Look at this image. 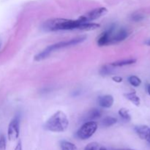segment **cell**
<instances>
[{
    "label": "cell",
    "mask_w": 150,
    "mask_h": 150,
    "mask_svg": "<svg viewBox=\"0 0 150 150\" xmlns=\"http://www.w3.org/2000/svg\"><path fill=\"white\" fill-rule=\"evenodd\" d=\"M69 120L63 111H58L54 113L44 125V128L54 133H62L67 129Z\"/></svg>",
    "instance_id": "obj_1"
},
{
    "label": "cell",
    "mask_w": 150,
    "mask_h": 150,
    "mask_svg": "<svg viewBox=\"0 0 150 150\" xmlns=\"http://www.w3.org/2000/svg\"><path fill=\"white\" fill-rule=\"evenodd\" d=\"M84 22L80 18L76 20H69L64 18L51 19L45 22V29L49 31H59V30H73L78 29L81 24Z\"/></svg>",
    "instance_id": "obj_2"
},
{
    "label": "cell",
    "mask_w": 150,
    "mask_h": 150,
    "mask_svg": "<svg viewBox=\"0 0 150 150\" xmlns=\"http://www.w3.org/2000/svg\"><path fill=\"white\" fill-rule=\"evenodd\" d=\"M85 40H86V37H80V38H74V39L69 40L62 41V42H59L57 43L53 44V45H51L47 47L45 49L41 51L40 53L37 54L35 57V60L37 62H40L41 60L45 59L51 53L54 52V51H57V50L61 49V48H66V47L77 45V44L83 42Z\"/></svg>",
    "instance_id": "obj_3"
},
{
    "label": "cell",
    "mask_w": 150,
    "mask_h": 150,
    "mask_svg": "<svg viewBox=\"0 0 150 150\" xmlns=\"http://www.w3.org/2000/svg\"><path fill=\"white\" fill-rule=\"evenodd\" d=\"M98 129V124L94 121H89L84 123L77 131V137L81 140L89 139L94 135Z\"/></svg>",
    "instance_id": "obj_4"
},
{
    "label": "cell",
    "mask_w": 150,
    "mask_h": 150,
    "mask_svg": "<svg viewBox=\"0 0 150 150\" xmlns=\"http://www.w3.org/2000/svg\"><path fill=\"white\" fill-rule=\"evenodd\" d=\"M109 35V45L117 43L125 40L128 37L129 33L125 29H116L115 26L108 28Z\"/></svg>",
    "instance_id": "obj_5"
},
{
    "label": "cell",
    "mask_w": 150,
    "mask_h": 150,
    "mask_svg": "<svg viewBox=\"0 0 150 150\" xmlns=\"http://www.w3.org/2000/svg\"><path fill=\"white\" fill-rule=\"evenodd\" d=\"M108 12L105 7H98V8L94 9V10H91L90 12L87 13L86 14L83 15L79 17V18L83 22L86 23V22H90L92 21H95L96 19L99 18L101 16L105 15Z\"/></svg>",
    "instance_id": "obj_6"
},
{
    "label": "cell",
    "mask_w": 150,
    "mask_h": 150,
    "mask_svg": "<svg viewBox=\"0 0 150 150\" xmlns=\"http://www.w3.org/2000/svg\"><path fill=\"white\" fill-rule=\"evenodd\" d=\"M20 132V120L18 117H16L10 122L7 130L8 139L11 142H15L19 136Z\"/></svg>",
    "instance_id": "obj_7"
},
{
    "label": "cell",
    "mask_w": 150,
    "mask_h": 150,
    "mask_svg": "<svg viewBox=\"0 0 150 150\" xmlns=\"http://www.w3.org/2000/svg\"><path fill=\"white\" fill-rule=\"evenodd\" d=\"M114 98L112 95H106L101 96L98 98V103L103 108H111L114 104Z\"/></svg>",
    "instance_id": "obj_8"
},
{
    "label": "cell",
    "mask_w": 150,
    "mask_h": 150,
    "mask_svg": "<svg viewBox=\"0 0 150 150\" xmlns=\"http://www.w3.org/2000/svg\"><path fill=\"white\" fill-rule=\"evenodd\" d=\"M109 35L110 32L108 29L103 32L99 36L98 40V45L99 46H104V45H109Z\"/></svg>",
    "instance_id": "obj_9"
},
{
    "label": "cell",
    "mask_w": 150,
    "mask_h": 150,
    "mask_svg": "<svg viewBox=\"0 0 150 150\" xmlns=\"http://www.w3.org/2000/svg\"><path fill=\"white\" fill-rule=\"evenodd\" d=\"M100 27V24L95 23H90V22H86L80 25L78 29L83 31H92L97 29Z\"/></svg>",
    "instance_id": "obj_10"
},
{
    "label": "cell",
    "mask_w": 150,
    "mask_h": 150,
    "mask_svg": "<svg viewBox=\"0 0 150 150\" xmlns=\"http://www.w3.org/2000/svg\"><path fill=\"white\" fill-rule=\"evenodd\" d=\"M149 129V127L146 125H138L136 126V127H135V130L137 133V134L139 135L141 139H144V140L145 139V137H146V133H147Z\"/></svg>",
    "instance_id": "obj_11"
},
{
    "label": "cell",
    "mask_w": 150,
    "mask_h": 150,
    "mask_svg": "<svg viewBox=\"0 0 150 150\" xmlns=\"http://www.w3.org/2000/svg\"><path fill=\"white\" fill-rule=\"evenodd\" d=\"M136 62V59H125L121 60V61L114 62L111 63V65L112 67H122V66L130 65V64H134Z\"/></svg>",
    "instance_id": "obj_12"
},
{
    "label": "cell",
    "mask_w": 150,
    "mask_h": 150,
    "mask_svg": "<svg viewBox=\"0 0 150 150\" xmlns=\"http://www.w3.org/2000/svg\"><path fill=\"white\" fill-rule=\"evenodd\" d=\"M125 97L127 98V100L130 101V102L133 103L134 105L139 106L140 105V98L137 96V95L136 94V92H130V93L125 94Z\"/></svg>",
    "instance_id": "obj_13"
},
{
    "label": "cell",
    "mask_w": 150,
    "mask_h": 150,
    "mask_svg": "<svg viewBox=\"0 0 150 150\" xmlns=\"http://www.w3.org/2000/svg\"><path fill=\"white\" fill-rule=\"evenodd\" d=\"M60 147L62 150H78L77 146L74 144L67 141H62L60 142Z\"/></svg>",
    "instance_id": "obj_14"
},
{
    "label": "cell",
    "mask_w": 150,
    "mask_h": 150,
    "mask_svg": "<svg viewBox=\"0 0 150 150\" xmlns=\"http://www.w3.org/2000/svg\"><path fill=\"white\" fill-rule=\"evenodd\" d=\"M101 114H102V112H101L100 110L98 109V108H93V109L90 110V111L88 113L87 118L90 120V121H93L94 120L100 118Z\"/></svg>",
    "instance_id": "obj_15"
},
{
    "label": "cell",
    "mask_w": 150,
    "mask_h": 150,
    "mask_svg": "<svg viewBox=\"0 0 150 150\" xmlns=\"http://www.w3.org/2000/svg\"><path fill=\"white\" fill-rule=\"evenodd\" d=\"M117 119L112 117H106L103 120L102 125L104 127H111L117 123Z\"/></svg>",
    "instance_id": "obj_16"
},
{
    "label": "cell",
    "mask_w": 150,
    "mask_h": 150,
    "mask_svg": "<svg viewBox=\"0 0 150 150\" xmlns=\"http://www.w3.org/2000/svg\"><path fill=\"white\" fill-rule=\"evenodd\" d=\"M119 115L122 117L124 120L128 122L131 120V117H130V114L129 113V111L127 108H122L121 109H120L119 111Z\"/></svg>",
    "instance_id": "obj_17"
},
{
    "label": "cell",
    "mask_w": 150,
    "mask_h": 150,
    "mask_svg": "<svg viewBox=\"0 0 150 150\" xmlns=\"http://www.w3.org/2000/svg\"><path fill=\"white\" fill-rule=\"evenodd\" d=\"M128 80L130 84L133 86H136V87L139 86V85L142 83V81H141V79L136 76H131L130 77H129Z\"/></svg>",
    "instance_id": "obj_18"
},
{
    "label": "cell",
    "mask_w": 150,
    "mask_h": 150,
    "mask_svg": "<svg viewBox=\"0 0 150 150\" xmlns=\"http://www.w3.org/2000/svg\"><path fill=\"white\" fill-rule=\"evenodd\" d=\"M108 65H105L101 68L100 70V74L102 76H107V75H109L110 73H112L113 69Z\"/></svg>",
    "instance_id": "obj_19"
},
{
    "label": "cell",
    "mask_w": 150,
    "mask_h": 150,
    "mask_svg": "<svg viewBox=\"0 0 150 150\" xmlns=\"http://www.w3.org/2000/svg\"><path fill=\"white\" fill-rule=\"evenodd\" d=\"M99 144L97 142H92L85 147L84 150H98Z\"/></svg>",
    "instance_id": "obj_20"
},
{
    "label": "cell",
    "mask_w": 150,
    "mask_h": 150,
    "mask_svg": "<svg viewBox=\"0 0 150 150\" xmlns=\"http://www.w3.org/2000/svg\"><path fill=\"white\" fill-rule=\"evenodd\" d=\"M6 144H7V142H6L5 136L4 135H1L0 136V149L5 150Z\"/></svg>",
    "instance_id": "obj_21"
},
{
    "label": "cell",
    "mask_w": 150,
    "mask_h": 150,
    "mask_svg": "<svg viewBox=\"0 0 150 150\" xmlns=\"http://www.w3.org/2000/svg\"><path fill=\"white\" fill-rule=\"evenodd\" d=\"M144 18V16L141 14H135L133 15V17H132V19H133L134 21H140L142 19Z\"/></svg>",
    "instance_id": "obj_22"
},
{
    "label": "cell",
    "mask_w": 150,
    "mask_h": 150,
    "mask_svg": "<svg viewBox=\"0 0 150 150\" xmlns=\"http://www.w3.org/2000/svg\"><path fill=\"white\" fill-rule=\"evenodd\" d=\"M112 79L114 81L117 82V83H121L122 81V78L120 77V76H114Z\"/></svg>",
    "instance_id": "obj_23"
},
{
    "label": "cell",
    "mask_w": 150,
    "mask_h": 150,
    "mask_svg": "<svg viewBox=\"0 0 150 150\" xmlns=\"http://www.w3.org/2000/svg\"><path fill=\"white\" fill-rule=\"evenodd\" d=\"M14 150H22V144H21V142H19L17 144V145H16V148H15Z\"/></svg>",
    "instance_id": "obj_24"
},
{
    "label": "cell",
    "mask_w": 150,
    "mask_h": 150,
    "mask_svg": "<svg viewBox=\"0 0 150 150\" xmlns=\"http://www.w3.org/2000/svg\"><path fill=\"white\" fill-rule=\"evenodd\" d=\"M144 140L147 141L149 143H150V128L149 129V130H148L147 133H146V137H145Z\"/></svg>",
    "instance_id": "obj_25"
},
{
    "label": "cell",
    "mask_w": 150,
    "mask_h": 150,
    "mask_svg": "<svg viewBox=\"0 0 150 150\" xmlns=\"http://www.w3.org/2000/svg\"><path fill=\"white\" fill-rule=\"evenodd\" d=\"M147 92H148V94L150 95V83L147 85Z\"/></svg>",
    "instance_id": "obj_26"
},
{
    "label": "cell",
    "mask_w": 150,
    "mask_h": 150,
    "mask_svg": "<svg viewBox=\"0 0 150 150\" xmlns=\"http://www.w3.org/2000/svg\"><path fill=\"white\" fill-rule=\"evenodd\" d=\"M113 150H135V149H113Z\"/></svg>",
    "instance_id": "obj_27"
},
{
    "label": "cell",
    "mask_w": 150,
    "mask_h": 150,
    "mask_svg": "<svg viewBox=\"0 0 150 150\" xmlns=\"http://www.w3.org/2000/svg\"><path fill=\"white\" fill-rule=\"evenodd\" d=\"M99 150H107V149H105V147H101V148H100Z\"/></svg>",
    "instance_id": "obj_28"
},
{
    "label": "cell",
    "mask_w": 150,
    "mask_h": 150,
    "mask_svg": "<svg viewBox=\"0 0 150 150\" xmlns=\"http://www.w3.org/2000/svg\"><path fill=\"white\" fill-rule=\"evenodd\" d=\"M148 44H149V45H150V41H149V42H148Z\"/></svg>",
    "instance_id": "obj_29"
},
{
    "label": "cell",
    "mask_w": 150,
    "mask_h": 150,
    "mask_svg": "<svg viewBox=\"0 0 150 150\" xmlns=\"http://www.w3.org/2000/svg\"><path fill=\"white\" fill-rule=\"evenodd\" d=\"M0 45H1V43H0Z\"/></svg>",
    "instance_id": "obj_30"
}]
</instances>
